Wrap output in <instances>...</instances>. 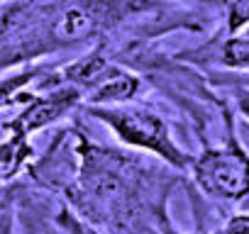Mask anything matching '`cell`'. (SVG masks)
<instances>
[{
    "instance_id": "2",
    "label": "cell",
    "mask_w": 249,
    "mask_h": 234,
    "mask_svg": "<svg viewBox=\"0 0 249 234\" xmlns=\"http://www.w3.org/2000/svg\"><path fill=\"white\" fill-rule=\"evenodd\" d=\"M95 117H100L105 125H110L112 132L122 142L149 149L178 168H186L191 164V159L171 142L164 122L157 115H149L142 110H105V107H100V110H95Z\"/></svg>"
},
{
    "instance_id": "13",
    "label": "cell",
    "mask_w": 249,
    "mask_h": 234,
    "mask_svg": "<svg viewBox=\"0 0 249 234\" xmlns=\"http://www.w3.org/2000/svg\"><path fill=\"white\" fill-rule=\"evenodd\" d=\"M237 85H242V88H249V76H242V78L237 81Z\"/></svg>"
},
{
    "instance_id": "3",
    "label": "cell",
    "mask_w": 249,
    "mask_h": 234,
    "mask_svg": "<svg viewBox=\"0 0 249 234\" xmlns=\"http://www.w3.org/2000/svg\"><path fill=\"white\" fill-rule=\"evenodd\" d=\"M107 17H110L107 0H100V3H73V5L64 8L61 15L56 17L54 34L66 39V42H73V39L90 34Z\"/></svg>"
},
{
    "instance_id": "11",
    "label": "cell",
    "mask_w": 249,
    "mask_h": 234,
    "mask_svg": "<svg viewBox=\"0 0 249 234\" xmlns=\"http://www.w3.org/2000/svg\"><path fill=\"white\" fill-rule=\"evenodd\" d=\"M59 224L66 229V234H95V232H90L76 215H71L69 210H61V217H59Z\"/></svg>"
},
{
    "instance_id": "7",
    "label": "cell",
    "mask_w": 249,
    "mask_h": 234,
    "mask_svg": "<svg viewBox=\"0 0 249 234\" xmlns=\"http://www.w3.org/2000/svg\"><path fill=\"white\" fill-rule=\"evenodd\" d=\"M222 64L230 68L249 71V37H232L222 47Z\"/></svg>"
},
{
    "instance_id": "5",
    "label": "cell",
    "mask_w": 249,
    "mask_h": 234,
    "mask_svg": "<svg viewBox=\"0 0 249 234\" xmlns=\"http://www.w3.org/2000/svg\"><path fill=\"white\" fill-rule=\"evenodd\" d=\"M27 156H30L27 137L13 134L8 142L0 144V181H8V178H13Z\"/></svg>"
},
{
    "instance_id": "15",
    "label": "cell",
    "mask_w": 249,
    "mask_h": 234,
    "mask_svg": "<svg viewBox=\"0 0 249 234\" xmlns=\"http://www.w3.org/2000/svg\"><path fill=\"white\" fill-rule=\"evenodd\" d=\"M0 195H3V190H0ZM0 205H3V198H0Z\"/></svg>"
},
{
    "instance_id": "12",
    "label": "cell",
    "mask_w": 249,
    "mask_h": 234,
    "mask_svg": "<svg viewBox=\"0 0 249 234\" xmlns=\"http://www.w3.org/2000/svg\"><path fill=\"white\" fill-rule=\"evenodd\" d=\"M234 98H237V107H239V112L249 120V88L237 85V88H234Z\"/></svg>"
},
{
    "instance_id": "8",
    "label": "cell",
    "mask_w": 249,
    "mask_h": 234,
    "mask_svg": "<svg viewBox=\"0 0 249 234\" xmlns=\"http://www.w3.org/2000/svg\"><path fill=\"white\" fill-rule=\"evenodd\" d=\"M32 76H37V71H22L20 76H13V78H8V81L0 83V107L8 105V102H13V100L25 98V95H20V88L27 85V83L32 81Z\"/></svg>"
},
{
    "instance_id": "10",
    "label": "cell",
    "mask_w": 249,
    "mask_h": 234,
    "mask_svg": "<svg viewBox=\"0 0 249 234\" xmlns=\"http://www.w3.org/2000/svg\"><path fill=\"white\" fill-rule=\"evenodd\" d=\"M215 234H249V215H234V217H230Z\"/></svg>"
},
{
    "instance_id": "4",
    "label": "cell",
    "mask_w": 249,
    "mask_h": 234,
    "mask_svg": "<svg viewBox=\"0 0 249 234\" xmlns=\"http://www.w3.org/2000/svg\"><path fill=\"white\" fill-rule=\"evenodd\" d=\"M73 98H78V95L71 90V93H61V95L49 98V100L32 102V105H30V107L18 117V120L13 122L15 134L27 137L30 132H35V130H39V127L49 125L52 120H56V117H59L61 112H66V110H69V105L73 102Z\"/></svg>"
},
{
    "instance_id": "9",
    "label": "cell",
    "mask_w": 249,
    "mask_h": 234,
    "mask_svg": "<svg viewBox=\"0 0 249 234\" xmlns=\"http://www.w3.org/2000/svg\"><path fill=\"white\" fill-rule=\"evenodd\" d=\"M249 25V0H230V32Z\"/></svg>"
},
{
    "instance_id": "1",
    "label": "cell",
    "mask_w": 249,
    "mask_h": 234,
    "mask_svg": "<svg viewBox=\"0 0 249 234\" xmlns=\"http://www.w3.org/2000/svg\"><path fill=\"white\" fill-rule=\"evenodd\" d=\"M191 166L196 183L208 195L220 200H242L249 195V154L237 142L208 149Z\"/></svg>"
},
{
    "instance_id": "14",
    "label": "cell",
    "mask_w": 249,
    "mask_h": 234,
    "mask_svg": "<svg viewBox=\"0 0 249 234\" xmlns=\"http://www.w3.org/2000/svg\"><path fill=\"white\" fill-rule=\"evenodd\" d=\"M166 234H181V232H176V229H171V227L166 224Z\"/></svg>"
},
{
    "instance_id": "6",
    "label": "cell",
    "mask_w": 249,
    "mask_h": 234,
    "mask_svg": "<svg viewBox=\"0 0 249 234\" xmlns=\"http://www.w3.org/2000/svg\"><path fill=\"white\" fill-rule=\"evenodd\" d=\"M135 90H137V81L132 76L115 73L110 78H103V83L93 93V100H127Z\"/></svg>"
}]
</instances>
